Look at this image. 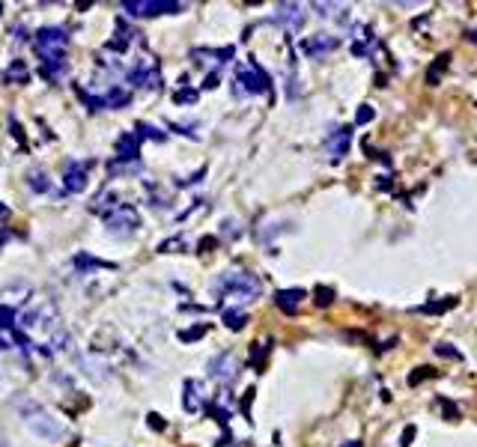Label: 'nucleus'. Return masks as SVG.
I'll use <instances>...</instances> for the list:
<instances>
[{
    "label": "nucleus",
    "instance_id": "obj_6",
    "mask_svg": "<svg viewBox=\"0 0 477 447\" xmlns=\"http://www.w3.org/2000/svg\"><path fill=\"white\" fill-rule=\"evenodd\" d=\"M105 221H108V230H114V233H120V235L134 233L137 227H141V215H137L132 206H125V203L110 209V212L105 215Z\"/></svg>",
    "mask_w": 477,
    "mask_h": 447
},
{
    "label": "nucleus",
    "instance_id": "obj_26",
    "mask_svg": "<svg viewBox=\"0 0 477 447\" xmlns=\"http://www.w3.org/2000/svg\"><path fill=\"white\" fill-rule=\"evenodd\" d=\"M313 9H319V15H331V9H337V4H313Z\"/></svg>",
    "mask_w": 477,
    "mask_h": 447
},
{
    "label": "nucleus",
    "instance_id": "obj_19",
    "mask_svg": "<svg viewBox=\"0 0 477 447\" xmlns=\"http://www.w3.org/2000/svg\"><path fill=\"white\" fill-rule=\"evenodd\" d=\"M12 78H15L18 84H24V81L30 78V74H27V66H24V60H15V63H9V69H6V81H12Z\"/></svg>",
    "mask_w": 477,
    "mask_h": 447
},
{
    "label": "nucleus",
    "instance_id": "obj_1",
    "mask_svg": "<svg viewBox=\"0 0 477 447\" xmlns=\"http://www.w3.org/2000/svg\"><path fill=\"white\" fill-rule=\"evenodd\" d=\"M36 54H39V63L45 69L48 78H60L66 72V45H69V33L63 27H42L36 33Z\"/></svg>",
    "mask_w": 477,
    "mask_h": 447
},
{
    "label": "nucleus",
    "instance_id": "obj_3",
    "mask_svg": "<svg viewBox=\"0 0 477 447\" xmlns=\"http://www.w3.org/2000/svg\"><path fill=\"white\" fill-rule=\"evenodd\" d=\"M236 93L238 96H262V93H269V74L262 72L260 63H254V60H248V63H242L236 69Z\"/></svg>",
    "mask_w": 477,
    "mask_h": 447
},
{
    "label": "nucleus",
    "instance_id": "obj_7",
    "mask_svg": "<svg viewBox=\"0 0 477 447\" xmlns=\"http://www.w3.org/2000/svg\"><path fill=\"white\" fill-rule=\"evenodd\" d=\"M337 45H341L337 36H331V33H313V36H307V39H301V54L310 57V60H319L325 54L337 51Z\"/></svg>",
    "mask_w": 477,
    "mask_h": 447
},
{
    "label": "nucleus",
    "instance_id": "obj_10",
    "mask_svg": "<svg viewBox=\"0 0 477 447\" xmlns=\"http://www.w3.org/2000/svg\"><path fill=\"white\" fill-rule=\"evenodd\" d=\"M349 146H352V129H334L329 138H325V155L331 161H343L349 155Z\"/></svg>",
    "mask_w": 477,
    "mask_h": 447
},
{
    "label": "nucleus",
    "instance_id": "obj_8",
    "mask_svg": "<svg viewBox=\"0 0 477 447\" xmlns=\"http://www.w3.org/2000/svg\"><path fill=\"white\" fill-rule=\"evenodd\" d=\"M236 376H238V361L230 352H221L209 361V379H215L221 384H230Z\"/></svg>",
    "mask_w": 477,
    "mask_h": 447
},
{
    "label": "nucleus",
    "instance_id": "obj_4",
    "mask_svg": "<svg viewBox=\"0 0 477 447\" xmlns=\"http://www.w3.org/2000/svg\"><path fill=\"white\" fill-rule=\"evenodd\" d=\"M21 415H24V424H27V427H30L39 439L54 441V439H60V436H63L60 420L48 415L42 406H36V403H24V406H21Z\"/></svg>",
    "mask_w": 477,
    "mask_h": 447
},
{
    "label": "nucleus",
    "instance_id": "obj_31",
    "mask_svg": "<svg viewBox=\"0 0 477 447\" xmlns=\"http://www.w3.org/2000/svg\"><path fill=\"white\" fill-rule=\"evenodd\" d=\"M343 447H361V441H346Z\"/></svg>",
    "mask_w": 477,
    "mask_h": 447
},
{
    "label": "nucleus",
    "instance_id": "obj_30",
    "mask_svg": "<svg viewBox=\"0 0 477 447\" xmlns=\"http://www.w3.org/2000/svg\"><path fill=\"white\" fill-rule=\"evenodd\" d=\"M4 349H9V343H6L4 337H0V352H4Z\"/></svg>",
    "mask_w": 477,
    "mask_h": 447
},
{
    "label": "nucleus",
    "instance_id": "obj_2",
    "mask_svg": "<svg viewBox=\"0 0 477 447\" xmlns=\"http://www.w3.org/2000/svg\"><path fill=\"white\" fill-rule=\"evenodd\" d=\"M215 290L221 298H230L236 304H248L262 292V283L257 275H250V271L236 268V271H224L215 283Z\"/></svg>",
    "mask_w": 477,
    "mask_h": 447
},
{
    "label": "nucleus",
    "instance_id": "obj_21",
    "mask_svg": "<svg viewBox=\"0 0 477 447\" xmlns=\"http://www.w3.org/2000/svg\"><path fill=\"white\" fill-rule=\"evenodd\" d=\"M137 134H141V138H153V141H165V138H167L165 131H158V129H153V126H146V122H137Z\"/></svg>",
    "mask_w": 477,
    "mask_h": 447
},
{
    "label": "nucleus",
    "instance_id": "obj_27",
    "mask_svg": "<svg viewBox=\"0 0 477 447\" xmlns=\"http://www.w3.org/2000/svg\"><path fill=\"white\" fill-rule=\"evenodd\" d=\"M149 427H153V429H165L167 424L161 420V415H149Z\"/></svg>",
    "mask_w": 477,
    "mask_h": 447
},
{
    "label": "nucleus",
    "instance_id": "obj_18",
    "mask_svg": "<svg viewBox=\"0 0 477 447\" xmlns=\"http://www.w3.org/2000/svg\"><path fill=\"white\" fill-rule=\"evenodd\" d=\"M0 328H9V331H18V313L6 304H0Z\"/></svg>",
    "mask_w": 477,
    "mask_h": 447
},
{
    "label": "nucleus",
    "instance_id": "obj_16",
    "mask_svg": "<svg viewBox=\"0 0 477 447\" xmlns=\"http://www.w3.org/2000/svg\"><path fill=\"white\" fill-rule=\"evenodd\" d=\"M245 322H248V313H245V310H236V307L224 310V325H227V328L242 331V328H245Z\"/></svg>",
    "mask_w": 477,
    "mask_h": 447
},
{
    "label": "nucleus",
    "instance_id": "obj_32",
    "mask_svg": "<svg viewBox=\"0 0 477 447\" xmlns=\"http://www.w3.org/2000/svg\"><path fill=\"white\" fill-rule=\"evenodd\" d=\"M0 9H4V4H0Z\"/></svg>",
    "mask_w": 477,
    "mask_h": 447
},
{
    "label": "nucleus",
    "instance_id": "obj_23",
    "mask_svg": "<svg viewBox=\"0 0 477 447\" xmlns=\"http://www.w3.org/2000/svg\"><path fill=\"white\" fill-rule=\"evenodd\" d=\"M331 298H334V292H331L329 287H317V304H319V307H329Z\"/></svg>",
    "mask_w": 477,
    "mask_h": 447
},
{
    "label": "nucleus",
    "instance_id": "obj_17",
    "mask_svg": "<svg viewBox=\"0 0 477 447\" xmlns=\"http://www.w3.org/2000/svg\"><path fill=\"white\" fill-rule=\"evenodd\" d=\"M194 57H209L212 60V63H215V66H224V63H227V60H233V45L230 48H218V51H191Z\"/></svg>",
    "mask_w": 477,
    "mask_h": 447
},
{
    "label": "nucleus",
    "instance_id": "obj_28",
    "mask_svg": "<svg viewBox=\"0 0 477 447\" xmlns=\"http://www.w3.org/2000/svg\"><path fill=\"white\" fill-rule=\"evenodd\" d=\"M469 42H474V45H477V30H469Z\"/></svg>",
    "mask_w": 477,
    "mask_h": 447
},
{
    "label": "nucleus",
    "instance_id": "obj_22",
    "mask_svg": "<svg viewBox=\"0 0 477 447\" xmlns=\"http://www.w3.org/2000/svg\"><path fill=\"white\" fill-rule=\"evenodd\" d=\"M30 188H33V191H48V179H45L42 170H39V173H36V170L30 173Z\"/></svg>",
    "mask_w": 477,
    "mask_h": 447
},
{
    "label": "nucleus",
    "instance_id": "obj_11",
    "mask_svg": "<svg viewBox=\"0 0 477 447\" xmlns=\"http://www.w3.org/2000/svg\"><path fill=\"white\" fill-rule=\"evenodd\" d=\"M274 21L290 33H295V30H301V24H305V9H301V4H278V9H274Z\"/></svg>",
    "mask_w": 477,
    "mask_h": 447
},
{
    "label": "nucleus",
    "instance_id": "obj_13",
    "mask_svg": "<svg viewBox=\"0 0 477 447\" xmlns=\"http://www.w3.org/2000/svg\"><path fill=\"white\" fill-rule=\"evenodd\" d=\"M305 295H307V292L298 290V287H295V290H278V292H274V304H278L284 313L293 316L295 310L301 307V302H305Z\"/></svg>",
    "mask_w": 477,
    "mask_h": 447
},
{
    "label": "nucleus",
    "instance_id": "obj_9",
    "mask_svg": "<svg viewBox=\"0 0 477 447\" xmlns=\"http://www.w3.org/2000/svg\"><path fill=\"white\" fill-rule=\"evenodd\" d=\"M87 170H90V164H84L78 158H69L66 170H63V188L69 194H81L87 188Z\"/></svg>",
    "mask_w": 477,
    "mask_h": 447
},
{
    "label": "nucleus",
    "instance_id": "obj_20",
    "mask_svg": "<svg viewBox=\"0 0 477 447\" xmlns=\"http://www.w3.org/2000/svg\"><path fill=\"white\" fill-rule=\"evenodd\" d=\"M206 331H209V325H206V322H200V325H194V328L179 331V340H182V343H194V340H200V337H203Z\"/></svg>",
    "mask_w": 477,
    "mask_h": 447
},
{
    "label": "nucleus",
    "instance_id": "obj_14",
    "mask_svg": "<svg viewBox=\"0 0 477 447\" xmlns=\"http://www.w3.org/2000/svg\"><path fill=\"white\" fill-rule=\"evenodd\" d=\"M200 382H194V379H185L182 382V408L188 415H194V412H200Z\"/></svg>",
    "mask_w": 477,
    "mask_h": 447
},
{
    "label": "nucleus",
    "instance_id": "obj_25",
    "mask_svg": "<svg viewBox=\"0 0 477 447\" xmlns=\"http://www.w3.org/2000/svg\"><path fill=\"white\" fill-rule=\"evenodd\" d=\"M177 102H179V105H182V102H185V105H191V102H197V93H194V90H188V86H182V90L177 93Z\"/></svg>",
    "mask_w": 477,
    "mask_h": 447
},
{
    "label": "nucleus",
    "instance_id": "obj_12",
    "mask_svg": "<svg viewBox=\"0 0 477 447\" xmlns=\"http://www.w3.org/2000/svg\"><path fill=\"white\" fill-rule=\"evenodd\" d=\"M114 153H117L114 161H137V155H141V134H137V131H125V134H120Z\"/></svg>",
    "mask_w": 477,
    "mask_h": 447
},
{
    "label": "nucleus",
    "instance_id": "obj_15",
    "mask_svg": "<svg viewBox=\"0 0 477 447\" xmlns=\"http://www.w3.org/2000/svg\"><path fill=\"white\" fill-rule=\"evenodd\" d=\"M75 268L78 271H96V268H117V266L108 263V259H98L93 254H78L75 257Z\"/></svg>",
    "mask_w": 477,
    "mask_h": 447
},
{
    "label": "nucleus",
    "instance_id": "obj_24",
    "mask_svg": "<svg viewBox=\"0 0 477 447\" xmlns=\"http://www.w3.org/2000/svg\"><path fill=\"white\" fill-rule=\"evenodd\" d=\"M370 119H373V108H370V105H361L358 114H355V126H364V122H370Z\"/></svg>",
    "mask_w": 477,
    "mask_h": 447
},
{
    "label": "nucleus",
    "instance_id": "obj_29",
    "mask_svg": "<svg viewBox=\"0 0 477 447\" xmlns=\"http://www.w3.org/2000/svg\"><path fill=\"white\" fill-rule=\"evenodd\" d=\"M6 215H9V209H6L4 203H0V218H6Z\"/></svg>",
    "mask_w": 477,
    "mask_h": 447
},
{
    "label": "nucleus",
    "instance_id": "obj_5",
    "mask_svg": "<svg viewBox=\"0 0 477 447\" xmlns=\"http://www.w3.org/2000/svg\"><path fill=\"white\" fill-rule=\"evenodd\" d=\"M122 9L134 18H155V15L182 12V4H177V0H125Z\"/></svg>",
    "mask_w": 477,
    "mask_h": 447
}]
</instances>
